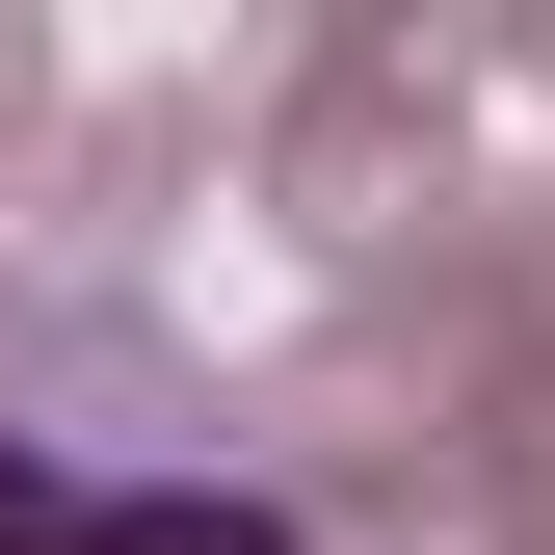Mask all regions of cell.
<instances>
[{
	"label": "cell",
	"instance_id": "obj_1",
	"mask_svg": "<svg viewBox=\"0 0 555 555\" xmlns=\"http://www.w3.org/2000/svg\"><path fill=\"white\" fill-rule=\"evenodd\" d=\"M0 555H292V503L264 476H80L0 424Z\"/></svg>",
	"mask_w": 555,
	"mask_h": 555
}]
</instances>
